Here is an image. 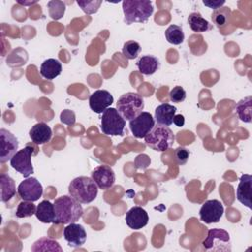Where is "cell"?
Segmentation results:
<instances>
[{
	"label": "cell",
	"mask_w": 252,
	"mask_h": 252,
	"mask_svg": "<svg viewBox=\"0 0 252 252\" xmlns=\"http://www.w3.org/2000/svg\"><path fill=\"white\" fill-rule=\"evenodd\" d=\"M29 135L33 144L43 145L51 140L52 130L46 123L38 122L32 127Z\"/></svg>",
	"instance_id": "cell-18"
},
{
	"label": "cell",
	"mask_w": 252,
	"mask_h": 252,
	"mask_svg": "<svg viewBox=\"0 0 252 252\" xmlns=\"http://www.w3.org/2000/svg\"><path fill=\"white\" fill-rule=\"evenodd\" d=\"M102 1L100 0H92V1H77L78 6L81 7V9L84 11V13L91 15V14H94L98 11L99 6L101 5Z\"/></svg>",
	"instance_id": "cell-32"
},
{
	"label": "cell",
	"mask_w": 252,
	"mask_h": 252,
	"mask_svg": "<svg viewBox=\"0 0 252 252\" xmlns=\"http://www.w3.org/2000/svg\"><path fill=\"white\" fill-rule=\"evenodd\" d=\"M36 212V206L33 204V202L30 201H22L19 203L17 209H16V217L17 218H29L32 215H35Z\"/></svg>",
	"instance_id": "cell-29"
},
{
	"label": "cell",
	"mask_w": 252,
	"mask_h": 252,
	"mask_svg": "<svg viewBox=\"0 0 252 252\" xmlns=\"http://www.w3.org/2000/svg\"><path fill=\"white\" fill-rule=\"evenodd\" d=\"M169 98L172 102H182L186 98V92L181 86H176L169 92Z\"/></svg>",
	"instance_id": "cell-34"
},
{
	"label": "cell",
	"mask_w": 252,
	"mask_h": 252,
	"mask_svg": "<svg viewBox=\"0 0 252 252\" xmlns=\"http://www.w3.org/2000/svg\"><path fill=\"white\" fill-rule=\"evenodd\" d=\"M0 185H1V201L4 203H7L16 195L15 181L8 174L3 173L0 175Z\"/></svg>",
	"instance_id": "cell-23"
},
{
	"label": "cell",
	"mask_w": 252,
	"mask_h": 252,
	"mask_svg": "<svg viewBox=\"0 0 252 252\" xmlns=\"http://www.w3.org/2000/svg\"><path fill=\"white\" fill-rule=\"evenodd\" d=\"M49 15L54 20H59L63 17L65 12V4L62 1L52 0L47 3Z\"/></svg>",
	"instance_id": "cell-31"
},
{
	"label": "cell",
	"mask_w": 252,
	"mask_h": 252,
	"mask_svg": "<svg viewBox=\"0 0 252 252\" xmlns=\"http://www.w3.org/2000/svg\"><path fill=\"white\" fill-rule=\"evenodd\" d=\"M125 220H126V224L131 229L138 230L145 227L148 224L149 216L144 208L135 206L126 213Z\"/></svg>",
	"instance_id": "cell-16"
},
{
	"label": "cell",
	"mask_w": 252,
	"mask_h": 252,
	"mask_svg": "<svg viewBox=\"0 0 252 252\" xmlns=\"http://www.w3.org/2000/svg\"><path fill=\"white\" fill-rule=\"evenodd\" d=\"M177 108L169 103H161L155 109V120L157 124L170 126L173 123V117Z\"/></svg>",
	"instance_id": "cell-19"
},
{
	"label": "cell",
	"mask_w": 252,
	"mask_h": 252,
	"mask_svg": "<svg viewBox=\"0 0 252 252\" xmlns=\"http://www.w3.org/2000/svg\"><path fill=\"white\" fill-rule=\"evenodd\" d=\"M203 247L207 251L229 252L231 251V240L229 233L221 228L208 230V235L203 241Z\"/></svg>",
	"instance_id": "cell-7"
},
{
	"label": "cell",
	"mask_w": 252,
	"mask_h": 252,
	"mask_svg": "<svg viewBox=\"0 0 252 252\" xmlns=\"http://www.w3.org/2000/svg\"><path fill=\"white\" fill-rule=\"evenodd\" d=\"M188 24L190 29L195 32H205L212 29V25L198 12H193L188 16Z\"/></svg>",
	"instance_id": "cell-25"
},
{
	"label": "cell",
	"mask_w": 252,
	"mask_h": 252,
	"mask_svg": "<svg viewBox=\"0 0 252 252\" xmlns=\"http://www.w3.org/2000/svg\"><path fill=\"white\" fill-rule=\"evenodd\" d=\"M173 123L177 126V127H182L185 123V118L183 115L181 114H175L173 117Z\"/></svg>",
	"instance_id": "cell-37"
},
{
	"label": "cell",
	"mask_w": 252,
	"mask_h": 252,
	"mask_svg": "<svg viewBox=\"0 0 252 252\" xmlns=\"http://www.w3.org/2000/svg\"><path fill=\"white\" fill-rule=\"evenodd\" d=\"M252 176L242 174L239 178V184L236 189V199L248 209H252Z\"/></svg>",
	"instance_id": "cell-17"
},
{
	"label": "cell",
	"mask_w": 252,
	"mask_h": 252,
	"mask_svg": "<svg viewBox=\"0 0 252 252\" xmlns=\"http://www.w3.org/2000/svg\"><path fill=\"white\" fill-rule=\"evenodd\" d=\"M60 121L68 126L74 125L75 121H76V115L72 110L65 109L60 114Z\"/></svg>",
	"instance_id": "cell-35"
},
{
	"label": "cell",
	"mask_w": 252,
	"mask_h": 252,
	"mask_svg": "<svg viewBox=\"0 0 252 252\" xmlns=\"http://www.w3.org/2000/svg\"><path fill=\"white\" fill-rule=\"evenodd\" d=\"M138 70L146 76L155 74L159 68V60L154 55H144L140 57L136 63Z\"/></svg>",
	"instance_id": "cell-20"
},
{
	"label": "cell",
	"mask_w": 252,
	"mask_h": 252,
	"mask_svg": "<svg viewBox=\"0 0 252 252\" xmlns=\"http://www.w3.org/2000/svg\"><path fill=\"white\" fill-rule=\"evenodd\" d=\"M0 162L4 163L11 160L18 152L19 142L17 138L8 130L0 129Z\"/></svg>",
	"instance_id": "cell-11"
},
{
	"label": "cell",
	"mask_w": 252,
	"mask_h": 252,
	"mask_svg": "<svg viewBox=\"0 0 252 252\" xmlns=\"http://www.w3.org/2000/svg\"><path fill=\"white\" fill-rule=\"evenodd\" d=\"M62 72V64L54 58L46 59L40 65V75L47 80H53Z\"/></svg>",
	"instance_id": "cell-21"
},
{
	"label": "cell",
	"mask_w": 252,
	"mask_h": 252,
	"mask_svg": "<svg viewBox=\"0 0 252 252\" xmlns=\"http://www.w3.org/2000/svg\"><path fill=\"white\" fill-rule=\"evenodd\" d=\"M155 125V118L147 111L141 112L136 118L129 121L130 130L137 139L145 138Z\"/></svg>",
	"instance_id": "cell-10"
},
{
	"label": "cell",
	"mask_w": 252,
	"mask_h": 252,
	"mask_svg": "<svg viewBox=\"0 0 252 252\" xmlns=\"http://www.w3.org/2000/svg\"><path fill=\"white\" fill-rule=\"evenodd\" d=\"M164 35L166 40L173 45L181 44L185 38L183 29L181 26H178V25H170L165 30Z\"/></svg>",
	"instance_id": "cell-27"
},
{
	"label": "cell",
	"mask_w": 252,
	"mask_h": 252,
	"mask_svg": "<svg viewBox=\"0 0 252 252\" xmlns=\"http://www.w3.org/2000/svg\"><path fill=\"white\" fill-rule=\"evenodd\" d=\"M174 160L178 165H184L190 156L189 151L184 147H178L174 150Z\"/></svg>",
	"instance_id": "cell-33"
},
{
	"label": "cell",
	"mask_w": 252,
	"mask_h": 252,
	"mask_svg": "<svg viewBox=\"0 0 252 252\" xmlns=\"http://www.w3.org/2000/svg\"><path fill=\"white\" fill-rule=\"evenodd\" d=\"M92 179L98 189H110L115 182V173L108 165H98L92 171Z\"/></svg>",
	"instance_id": "cell-13"
},
{
	"label": "cell",
	"mask_w": 252,
	"mask_h": 252,
	"mask_svg": "<svg viewBox=\"0 0 252 252\" xmlns=\"http://www.w3.org/2000/svg\"><path fill=\"white\" fill-rule=\"evenodd\" d=\"M112 94L106 90H97L94 92L89 98L90 108L95 113H102L113 103Z\"/></svg>",
	"instance_id": "cell-15"
},
{
	"label": "cell",
	"mask_w": 252,
	"mask_h": 252,
	"mask_svg": "<svg viewBox=\"0 0 252 252\" xmlns=\"http://www.w3.org/2000/svg\"><path fill=\"white\" fill-rule=\"evenodd\" d=\"M141 52V45L135 40H128L123 44L122 53L127 59H135Z\"/></svg>",
	"instance_id": "cell-30"
},
{
	"label": "cell",
	"mask_w": 252,
	"mask_h": 252,
	"mask_svg": "<svg viewBox=\"0 0 252 252\" xmlns=\"http://www.w3.org/2000/svg\"><path fill=\"white\" fill-rule=\"evenodd\" d=\"M63 235L68 245L73 248H77L85 244L87 239V232L83 225L71 222L69 223L63 231Z\"/></svg>",
	"instance_id": "cell-14"
},
{
	"label": "cell",
	"mask_w": 252,
	"mask_h": 252,
	"mask_svg": "<svg viewBox=\"0 0 252 252\" xmlns=\"http://www.w3.org/2000/svg\"><path fill=\"white\" fill-rule=\"evenodd\" d=\"M17 192L22 200L35 202L42 196L43 187L35 177H28L19 184Z\"/></svg>",
	"instance_id": "cell-9"
},
{
	"label": "cell",
	"mask_w": 252,
	"mask_h": 252,
	"mask_svg": "<svg viewBox=\"0 0 252 252\" xmlns=\"http://www.w3.org/2000/svg\"><path fill=\"white\" fill-rule=\"evenodd\" d=\"M55 218L53 223L68 224L79 220L84 213L81 203L70 195H64L55 199L54 203Z\"/></svg>",
	"instance_id": "cell-1"
},
{
	"label": "cell",
	"mask_w": 252,
	"mask_h": 252,
	"mask_svg": "<svg viewBox=\"0 0 252 252\" xmlns=\"http://www.w3.org/2000/svg\"><path fill=\"white\" fill-rule=\"evenodd\" d=\"M35 216L43 223H53L55 218L54 205L47 200H43L36 206Z\"/></svg>",
	"instance_id": "cell-22"
},
{
	"label": "cell",
	"mask_w": 252,
	"mask_h": 252,
	"mask_svg": "<svg viewBox=\"0 0 252 252\" xmlns=\"http://www.w3.org/2000/svg\"><path fill=\"white\" fill-rule=\"evenodd\" d=\"M145 107L144 98L137 93H126L122 94L117 102L116 109L125 120H132L136 118Z\"/></svg>",
	"instance_id": "cell-5"
},
{
	"label": "cell",
	"mask_w": 252,
	"mask_h": 252,
	"mask_svg": "<svg viewBox=\"0 0 252 252\" xmlns=\"http://www.w3.org/2000/svg\"><path fill=\"white\" fill-rule=\"evenodd\" d=\"M35 155L33 149L31 146H26L22 150H19L11 158V166L21 173L25 178H28L33 173V167L32 163V156Z\"/></svg>",
	"instance_id": "cell-8"
},
{
	"label": "cell",
	"mask_w": 252,
	"mask_h": 252,
	"mask_svg": "<svg viewBox=\"0 0 252 252\" xmlns=\"http://www.w3.org/2000/svg\"><path fill=\"white\" fill-rule=\"evenodd\" d=\"M251 110H252V96L250 95L239 100L235 107V112L238 118L245 123H250L252 121Z\"/></svg>",
	"instance_id": "cell-24"
},
{
	"label": "cell",
	"mask_w": 252,
	"mask_h": 252,
	"mask_svg": "<svg viewBox=\"0 0 252 252\" xmlns=\"http://www.w3.org/2000/svg\"><path fill=\"white\" fill-rule=\"evenodd\" d=\"M224 212L223 205L217 199L206 201L200 211V219L205 223H216L219 222Z\"/></svg>",
	"instance_id": "cell-12"
},
{
	"label": "cell",
	"mask_w": 252,
	"mask_h": 252,
	"mask_svg": "<svg viewBox=\"0 0 252 252\" xmlns=\"http://www.w3.org/2000/svg\"><path fill=\"white\" fill-rule=\"evenodd\" d=\"M144 139L146 145L151 149L158 152H165L172 147L175 136L168 126L157 124Z\"/></svg>",
	"instance_id": "cell-4"
},
{
	"label": "cell",
	"mask_w": 252,
	"mask_h": 252,
	"mask_svg": "<svg viewBox=\"0 0 252 252\" xmlns=\"http://www.w3.org/2000/svg\"><path fill=\"white\" fill-rule=\"evenodd\" d=\"M124 22L127 25L145 23L154 12L152 1L149 0H124L122 2Z\"/></svg>",
	"instance_id": "cell-2"
},
{
	"label": "cell",
	"mask_w": 252,
	"mask_h": 252,
	"mask_svg": "<svg viewBox=\"0 0 252 252\" xmlns=\"http://www.w3.org/2000/svg\"><path fill=\"white\" fill-rule=\"evenodd\" d=\"M230 15L231 11L228 7H220L213 12L212 21L217 28L221 29L227 25L230 19Z\"/></svg>",
	"instance_id": "cell-28"
},
{
	"label": "cell",
	"mask_w": 252,
	"mask_h": 252,
	"mask_svg": "<svg viewBox=\"0 0 252 252\" xmlns=\"http://www.w3.org/2000/svg\"><path fill=\"white\" fill-rule=\"evenodd\" d=\"M126 120L114 107H108L102 112L100 119V130L107 136H122Z\"/></svg>",
	"instance_id": "cell-6"
},
{
	"label": "cell",
	"mask_w": 252,
	"mask_h": 252,
	"mask_svg": "<svg viewBox=\"0 0 252 252\" xmlns=\"http://www.w3.org/2000/svg\"><path fill=\"white\" fill-rule=\"evenodd\" d=\"M68 192L69 195L79 203L90 204L96 198L98 187L92 179V177L79 176L70 182L68 186Z\"/></svg>",
	"instance_id": "cell-3"
},
{
	"label": "cell",
	"mask_w": 252,
	"mask_h": 252,
	"mask_svg": "<svg viewBox=\"0 0 252 252\" xmlns=\"http://www.w3.org/2000/svg\"><path fill=\"white\" fill-rule=\"evenodd\" d=\"M32 251L38 252V251H58L62 252L63 249L60 246V244L55 241L54 239L48 238V237H41L37 239L32 246Z\"/></svg>",
	"instance_id": "cell-26"
},
{
	"label": "cell",
	"mask_w": 252,
	"mask_h": 252,
	"mask_svg": "<svg viewBox=\"0 0 252 252\" xmlns=\"http://www.w3.org/2000/svg\"><path fill=\"white\" fill-rule=\"evenodd\" d=\"M225 3L224 0H216V1H212V0H203V4L205 6H207L208 8H211V9H214V10H217L219 8H220L223 4Z\"/></svg>",
	"instance_id": "cell-36"
}]
</instances>
